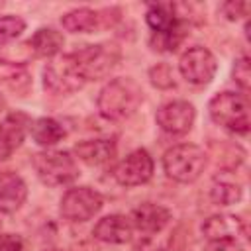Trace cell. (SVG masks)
Wrapping results in <instances>:
<instances>
[{
	"label": "cell",
	"instance_id": "obj_20",
	"mask_svg": "<svg viewBox=\"0 0 251 251\" xmlns=\"http://www.w3.org/2000/svg\"><path fill=\"white\" fill-rule=\"evenodd\" d=\"M29 133L33 141L41 147H51L59 143L65 137V127L55 120V118H39L31 124Z\"/></svg>",
	"mask_w": 251,
	"mask_h": 251
},
{
	"label": "cell",
	"instance_id": "obj_13",
	"mask_svg": "<svg viewBox=\"0 0 251 251\" xmlns=\"http://www.w3.org/2000/svg\"><path fill=\"white\" fill-rule=\"evenodd\" d=\"M131 233H133V226H131L129 218H126L122 214L104 216L102 220H98V224L92 229V235L98 241L114 243V245L127 243L131 239Z\"/></svg>",
	"mask_w": 251,
	"mask_h": 251
},
{
	"label": "cell",
	"instance_id": "obj_19",
	"mask_svg": "<svg viewBox=\"0 0 251 251\" xmlns=\"http://www.w3.org/2000/svg\"><path fill=\"white\" fill-rule=\"evenodd\" d=\"M63 35L53 27H39L29 39L31 51L39 57H55L63 49Z\"/></svg>",
	"mask_w": 251,
	"mask_h": 251
},
{
	"label": "cell",
	"instance_id": "obj_1",
	"mask_svg": "<svg viewBox=\"0 0 251 251\" xmlns=\"http://www.w3.org/2000/svg\"><path fill=\"white\" fill-rule=\"evenodd\" d=\"M143 102V90L133 78H114L110 80L96 98V106L102 118L120 122L135 114Z\"/></svg>",
	"mask_w": 251,
	"mask_h": 251
},
{
	"label": "cell",
	"instance_id": "obj_14",
	"mask_svg": "<svg viewBox=\"0 0 251 251\" xmlns=\"http://www.w3.org/2000/svg\"><path fill=\"white\" fill-rule=\"evenodd\" d=\"M27 198V186L20 175L14 171H2L0 173V212L2 214H14L22 208V204Z\"/></svg>",
	"mask_w": 251,
	"mask_h": 251
},
{
	"label": "cell",
	"instance_id": "obj_4",
	"mask_svg": "<svg viewBox=\"0 0 251 251\" xmlns=\"http://www.w3.org/2000/svg\"><path fill=\"white\" fill-rule=\"evenodd\" d=\"M33 169L41 182L47 186H65L78 178V167L75 157L67 151H41L33 155Z\"/></svg>",
	"mask_w": 251,
	"mask_h": 251
},
{
	"label": "cell",
	"instance_id": "obj_17",
	"mask_svg": "<svg viewBox=\"0 0 251 251\" xmlns=\"http://www.w3.org/2000/svg\"><path fill=\"white\" fill-rule=\"evenodd\" d=\"M243 196V188L235 178L229 175V171H222L220 175L214 176L212 186H210V198L218 206H229L239 202Z\"/></svg>",
	"mask_w": 251,
	"mask_h": 251
},
{
	"label": "cell",
	"instance_id": "obj_30",
	"mask_svg": "<svg viewBox=\"0 0 251 251\" xmlns=\"http://www.w3.org/2000/svg\"><path fill=\"white\" fill-rule=\"evenodd\" d=\"M4 110V98H2V94H0V112Z\"/></svg>",
	"mask_w": 251,
	"mask_h": 251
},
{
	"label": "cell",
	"instance_id": "obj_6",
	"mask_svg": "<svg viewBox=\"0 0 251 251\" xmlns=\"http://www.w3.org/2000/svg\"><path fill=\"white\" fill-rule=\"evenodd\" d=\"M84 76L71 53L61 55L45 65L43 86L53 94H71L84 86Z\"/></svg>",
	"mask_w": 251,
	"mask_h": 251
},
{
	"label": "cell",
	"instance_id": "obj_8",
	"mask_svg": "<svg viewBox=\"0 0 251 251\" xmlns=\"http://www.w3.org/2000/svg\"><path fill=\"white\" fill-rule=\"evenodd\" d=\"M218 63L210 49L202 45H194L186 49L178 59V71L190 84H208L216 75Z\"/></svg>",
	"mask_w": 251,
	"mask_h": 251
},
{
	"label": "cell",
	"instance_id": "obj_25",
	"mask_svg": "<svg viewBox=\"0 0 251 251\" xmlns=\"http://www.w3.org/2000/svg\"><path fill=\"white\" fill-rule=\"evenodd\" d=\"M231 76H233L235 84L243 92H249V86H251V63H249L247 55H241L239 59H235L233 69H231Z\"/></svg>",
	"mask_w": 251,
	"mask_h": 251
},
{
	"label": "cell",
	"instance_id": "obj_23",
	"mask_svg": "<svg viewBox=\"0 0 251 251\" xmlns=\"http://www.w3.org/2000/svg\"><path fill=\"white\" fill-rule=\"evenodd\" d=\"M0 80H4L10 88L20 90V92H25L29 88V75L22 67L8 65L2 61H0Z\"/></svg>",
	"mask_w": 251,
	"mask_h": 251
},
{
	"label": "cell",
	"instance_id": "obj_2",
	"mask_svg": "<svg viewBox=\"0 0 251 251\" xmlns=\"http://www.w3.org/2000/svg\"><path fill=\"white\" fill-rule=\"evenodd\" d=\"M208 112L214 124L222 126L224 129L237 133V135H245L249 131V102L245 94H237V92H220L216 94L210 104H208Z\"/></svg>",
	"mask_w": 251,
	"mask_h": 251
},
{
	"label": "cell",
	"instance_id": "obj_3",
	"mask_svg": "<svg viewBox=\"0 0 251 251\" xmlns=\"http://www.w3.org/2000/svg\"><path fill=\"white\" fill-rule=\"evenodd\" d=\"M208 163V155L202 147L194 143H180L171 147L163 155V169L169 178L188 184L200 178Z\"/></svg>",
	"mask_w": 251,
	"mask_h": 251
},
{
	"label": "cell",
	"instance_id": "obj_16",
	"mask_svg": "<svg viewBox=\"0 0 251 251\" xmlns=\"http://www.w3.org/2000/svg\"><path fill=\"white\" fill-rule=\"evenodd\" d=\"M202 233L208 241H212V239L245 235L247 229H245V222L241 218L229 216V214H216V216H210L208 220H204Z\"/></svg>",
	"mask_w": 251,
	"mask_h": 251
},
{
	"label": "cell",
	"instance_id": "obj_7",
	"mask_svg": "<svg viewBox=\"0 0 251 251\" xmlns=\"http://www.w3.org/2000/svg\"><path fill=\"white\" fill-rule=\"evenodd\" d=\"M104 200L100 192L90 186L69 188L61 198V214L69 222H86L96 216L102 208Z\"/></svg>",
	"mask_w": 251,
	"mask_h": 251
},
{
	"label": "cell",
	"instance_id": "obj_18",
	"mask_svg": "<svg viewBox=\"0 0 251 251\" xmlns=\"http://www.w3.org/2000/svg\"><path fill=\"white\" fill-rule=\"evenodd\" d=\"M61 25L71 33H90L100 25V14L90 8H75L61 18Z\"/></svg>",
	"mask_w": 251,
	"mask_h": 251
},
{
	"label": "cell",
	"instance_id": "obj_21",
	"mask_svg": "<svg viewBox=\"0 0 251 251\" xmlns=\"http://www.w3.org/2000/svg\"><path fill=\"white\" fill-rule=\"evenodd\" d=\"M145 22L153 29V33H163L173 29L180 20L175 14V4H151L147 8Z\"/></svg>",
	"mask_w": 251,
	"mask_h": 251
},
{
	"label": "cell",
	"instance_id": "obj_26",
	"mask_svg": "<svg viewBox=\"0 0 251 251\" xmlns=\"http://www.w3.org/2000/svg\"><path fill=\"white\" fill-rule=\"evenodd\" d=\"M149 80L153 86L157 88H173L175 86V76H173V69L167 63H157L155 67L149 69Z\"/></svg>",
	"mask_w": 251,
	"mask_h": 251
},
{
	"label": "cell",
	"instance_id": "obj_29",
	"mask_svg": "<svg viewBox=\"0 0 251 251\" xmlns=\"http://www.w3.org/2000/svg\"><path fill=\"white\" fill-rule=\"evenodd\" d=\"M0 251H25V241L16 233H0Z\"/></svg>",
	"mask_w": 251,
	"mask_h": 251
},
{
	"label": "cell",
	"instance_id": "obj_27",
	"mask_svg": "<svg viewBox=\"0 0 251 251\" xmlns=\"http://www.w3.org/2000/svg\"><path fill=\"white\" fill-rule=\"evenodd\" d=\"M204 251H243V245L237 237H224V239H212L208 241Z\"/></svg>",
	"mask_w": 251,
	"mask_h": 251
},
{
	"label": "cell",
	"instance_id": "obj_11",
	"mask_svg": "<svg viewBox=\"0 0 251 251\" xmlns=\"http://www.w3.org/2000/svg\"><path fill=\"white\" fill-rule=\"evenodd\" d=\"M31 120L24 112H12L0 122V161L12 157V153L22 145Z\"/></svg>",
	"mask_w": 251,
	"mask_h": 251
},
{
	"label": "cell",
	"instance_id": "obj_5",
	"mask_svg": "<svg viewBox=\"0 0 251 251\" xmlns=\"http://www.w3.org/2000/svg\"><path fill=\"white\" fill-rule=\"evenodd\" d=\"M76 61L84 80H98L104 78L120 61V49L112 43H96L84 45L78 51L71 53Z\"/></svg>",
	"mask_w": 251,
	"mask_h": 251
},
{
	"label": "cell",
	"instance_id": "obj_15",
	"mask_svg": "<svg viewBox=\"0 0 251 251\" xmlns=\"http://www.w3.org/2000/svg\"><path fill=\"white\" fill-rule=\"evenodd\" d=\"M75 155L90 167H102L114 161L116 143L114 139H84L75 145Z\"/></svg>",
	"mask_w": 251,
	"mask_h": 251
},
{
	"label": "cell",
	"instance_id": "obj_31",
	"mask_svg": "<svg viewBox=\"0 0 251 251\" xmlns=\"http://www.w3.org/2000/svg\"><path fill=\"white\" fill-rule=\"evenodd\" d=\"M45 251H63V249H57V247H49V249H45Z\"/></svg>",
	"mask_w": 251,
	"mask_h": 251
},
{
	"label": "cell",
	"instance_id": "obj_9",
	"mask_svg": "<svg viewBox=\"0 0 251 251\" xmlns=\"http://www.w3.org/2000/svg\"><path fill=\"white\" fill-rule=\"evenodd\" d=\"M153 157L145 149H135L116 163L112 169V176L122 186H139L153 176Z\"/></svg>",
	"mask_w": 251,
	"mask_h": 251
},
{
	"label": "cell",
	"instance_id": "obj_28",
	"mask_svg": "<svg viewBox=\"0 0 251 251\" xmlns=\"http://www.w3.org/2000/svg\"><path fill=\"white\" fill-rule=\"evenodd\" d=\"M220 10L224 12V16L227 18V20H239L241 16H245L247 14V10H249V4L247 2H224L222 6H220Z\"/></svg>",
	"mask_w": 251,
	"mask_h": 251
},
{
	"label": "cell",
	"instance_id": "obj_22",
	"mask_svg": "<svg viewBox=\"0 0 251 251\" xmlns=\"http://www.w3.org/2000/svg\"><path fill=\"white\" fill-rule=\"evenodd\" d=\"M184 35H186V29H184L182 22H178V24H176L173 29H169V31L153 33L151 45H153V49H157V51H175V49L182 43Z\"/></svg>",
	"mask_w": 251,
	"mask_h": 251
},
{
	"label": "cell",
	"instance_id": "obj_12",
	"mask_svg": "<svg viewBox=\"0 0 251 251\" xmlns=\"http://www.w3.org/2000/svg\"><path fill=\"white\" fill-rule=\"evenodd\" d=\"M129 222H131L133 229L153 235V233H159L165 229V226L171 222V212L161 204L143 202L131 210Z\"/></svg>",
	"mask_w": 251,
	"mask_h": 251
},
{
	"label": "cell",
	"instance_id": "obj_10",
	"mask_svg": "<svg viewBox=\"0 0 251 251\" xmlns=\"http://www.w3.org/2000/svg\"><path fill=\"white\" fill-rule=\"evenodd\" d=\"M194 118H196L194 106L186 100H171L163 104L155 114L157 126L171 135L186 133L194 124Z\"/></svg>",
	"mask_w": 251,
	"mask_h": 251
},
{
	"label": "cell",
	"instance_id": "obj_24",
	"mask_svg": "<svg viewBox=\"0 0 251 251\" xmlns=\"http://www.w3.org/2000/svg\"><path fill=\"white\" fill-rule=\"evenodd\" d=\"M25 29V22L20 16H0V43L16 39Z\"/></svg>",
	"mask_w": 251,
	"mask_h": 251
}]
</instances>
